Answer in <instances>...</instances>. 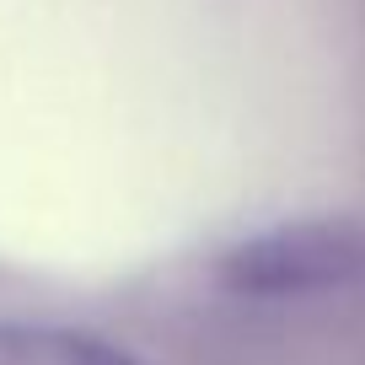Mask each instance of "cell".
I'll return each instance as SVG.
<instances>
[{
    "mask_svg": "<svg viewBox=\"0 0 365 365\" xmlns=\"http://www.w3.org/2000/svg\"><path fill=\"white\" fill-rule=\"evenodd\" d=\"M220 279L237 296H322L365 279V226L349 215L285 220L220 252Z\"/></svg>",
    "mask_w": 365,
    "mask_h": 365,
    "instance_id": "6da1fadb",
    "label": "cell"
},
{
    "mask_svg": "<svg viewBox=\"0 0 365 365\" xmlns=\"http://www.w3.org/2000/svg\"><path fill=\"white\" fill-rule=\"evenodd\" d=\"M0 365H140L118 344L54 322H0Z\"/></svg>",
    "mask_w": 365,
    "mask_h": 365,
    "instance_id": "7a4b0ae2",
    "label": "cell"
}]
</instances>
